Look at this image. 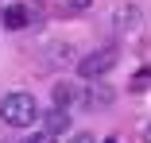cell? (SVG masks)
I'll return each instance as SVG.
<instances>
[{
	"label": "cell",
	"mask_w": 151,
	"mask_h": 143,
	"mask_svg": "<svg viewBox=\"0 0 151 143\" xmlns=\"http://www.w3.org/2000/svg\"><path fill=\"white\" fill-rule=\"evenodd\" d=\"M23 143H58V135H50V132H35V135H27Z\"/></svg>",
	"instance_id": "52a82bcc"
},
{
	"label": "cell",
	"mask_w": 151,
	"mask_h": 143,
	"mask_svg": "<svg viewBox=\"0 0 151 143\" xmlns=\"http://www.w3.org/2000/svg\"><path fill=\"white\" fill-rule=\"evenodd\" d=\"M70 143H97V139H93V135H89V132H78V135H74Z\"/></svg>",
	"instance_id": "ba28073f"
},
{
	"label": "cell",
	"mask_w": 151,
	"mask_h": 143,
	"mask_svg": "<svg viewBox=\"0 0 151 143\" xmlns=\"http://www.w3.org/2000/svg\"><path fill=\"white\" fill-rule=\"evenodd\" d=\"M66 4H70V8H89L93 0H66Z\"/></svg>",
	"instance_id": "9c48e42d"
},
{
	"label": "cell",
	"mask_w": 151,
	"mask_h": 143,
	"mask_svg": "<svg viewBox=\"0 0 151 143\" xmlns=\"http://www.w3.org/2000/svg\"><path fill=\"white\" fill-rule=\"evenodd\" d=\"M39 120H43V132H50V135H66L70 124H74V116H70V108H66V104H50Z\"/></svg>",
	"instance_id": "3957f363"
},
{
	"label": "cell",
	"mask_w": 151,
	"mask_h": 143,
	"mask_svg": "<svg viewBox=\"0 0 151 143\" xmlns=\"http://www.w3.org/2000/svg\"><path fill=\"white\" fill-rule=\"evenodd\" d=\"M112 66H116V46H101V50H93V54H85V58H78V74H81L85 81L105 77Z\"/></svg>",
	"instance_id": "7a4b0ae2"
},
{
	"label": "cell",
	"mask_w": 151,
	"mask_h": 143,
	"mask_svg": "<svg viewBox=\"0 0 151 143\" xmlns=\"http://www.w3.org/2000/svg\"><path fill=\"white\" fill-rule=\"evenodd\" d=\"M109 101H112V89H101V85H89V89L74 93V104H81V108H101Z\"/></svg>",
	"instance_id": "277c9868"
},
{
	"label": "cell",
	"mask_w": 151,
	"mask_h": 143,
	"mask_svg": "<svg viewBox=\"0 0 151 143\" xmlns=\"http://www.w3.org/2000/svg\"><path fill=\"white\" fill-rule=\"evenodd\" d=\"M27 23H31V8H27V4H12L4 12V27H8V31H19V27H27Z\"/></svg>",
	"instance_id": "5b68a950"
},
{
	"label": "cell",
	"mask_w": 151,
	"mask_h": 143,
	"mask_svg": "<svg viewBox=\"0 0 151 143\" xmlns=\"http://www.w3.org/2000/svg\"><path fill=\"white\" fill-rule=\"evenodd\" d=\"M116 27H124V31H132V27H139V8H132V4L116 8Z\"/></svg>",
	"instance_id": "8992f818"
},
{
	"label": "cell",
	"mask_w": 151,
	"mask_h": 143,
	"mask_svg": "<svg viewBox=\"0 0 151 143\" xmlns=\"http://www.w3.org/2000/svg\"><path fill=\"white\" fill-rule=\"evenodd\" d=\"M143 139H147V143H151V124H147V132H143Z\"/></svg>",
	"instance_id": "30bf717a"
},
{
	"label": "cell",
	"mask_w": 151,
	"mask_h": 143,
	"mask_svg": "<svg viewBox=\"0 0 151 143\" xmlns=\"http://www.w3.org/2000/svg\"><path fill=\"white\" fill-rule=\"evenodd\" d=\"M39 101L31 93H8L4 101H0V120H4L8 128H31L39 124Z\"/></svg>",
	"instance_id": "6da1fadb"
}]
</instances>
